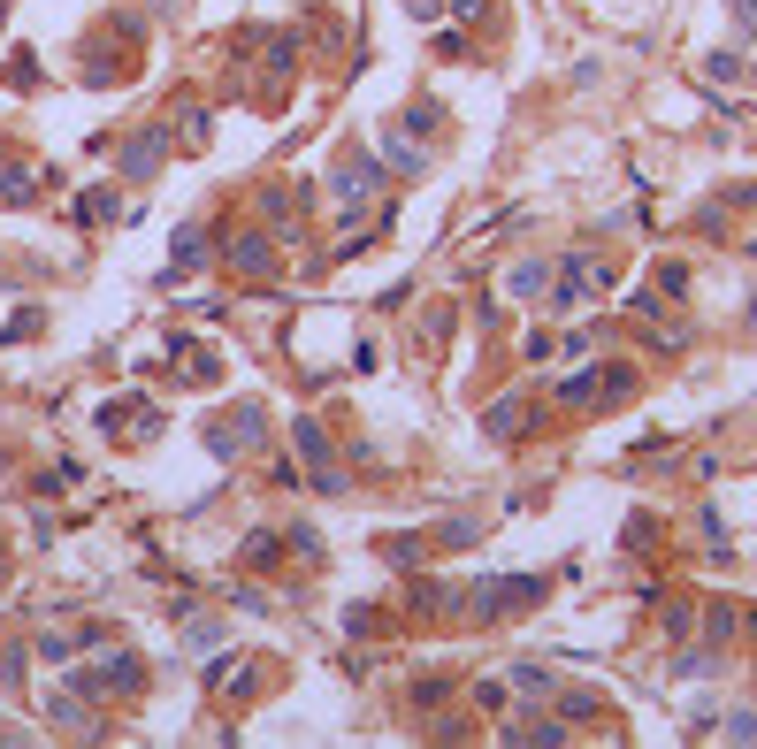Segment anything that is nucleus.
Here are the masks:
<instances>
[{"label":"nucleus","mask_w":757,"mask_h":749,"mask_svg":"<svg viewBox=\"0 0 757 749\" xmlns=\"http://www.w3.org/2000/svg\"><path fill=\"white\" fill-rule=\"evenodd\" d=\"M605 291H612L605 253H566L559 276H551V314H566V306H582V299H605Z\"/></svg>","instance_id":"f257e3e1"},{"label":"nucleus","mask_w":757,"mask_h":749,"mask_svg":"<svg viewBox=\"0 0 757 749\" xmlns=\"http://www.w3.org/2000/svg\"><path fill=\"white\" fill-rule=\"evenodd\" d=\"M291 451L314 467V490H322V497H345L352 490L345 467H337V451H329V436H322V421H291Z\"/></svg>","instance_id":"f03ea898"},{"label":"nucleus","mask_w":757,"mask_h":749,"mask_svg":"<svg viewBox=\"0 0 757 749\" xmlns=\"http://www.w3.org/2000/svg\"><path fill=\"white\" fill-rule=\"evenodd\" d=\"M528 604H543V581H536V574L475 581V612H482V620H505V612H528Z\"/></svg>","instance_id":"7ed1b4c3"},{"label":"nucleus","mask_w":757,"mask_h":749,"mask_svg":"<svg viewBox=\"0 0 757 749\" xmlns=\"http://www.w3.org/2000/svg\"><path fill=\"white\" fill-rule=\"evenodd\" d=\"M69 688H92V696H115V688H138V658L130 650H100L85 673H69Z\"/></svg>","instance_id":"20e7f679"},{"label":"nucleus","mask_w":757,"mask_h":749,"mask_svg":"<svg viewBox=\"0 0 757 749\" xmlns=\"http://www.w3.org/2000/svg\"><path fill=\"white\" fill-rule=\"evenodd\" d=\"M253 444H260V406L222 413V421L207 428V451H215V459H238V451H253Z\"/></svg>","instance_id":"39448f33"},{"label":"nucleus","mask_w":757,"mask_h":749,"mask_svg":"<svg viewBox=\"0 0 757 749\" xmlns=\"http://www.w3.org/2000/svg\"><path fill=\"white\" fill-rule=\"evenodd\" d=\"M329 192H337V207H345V214H360V207H368L375 192H383V169H375V161H345Z\"/></svg>","instance_id":"423d86ee"},{"label":"nucleus","mask_w":757,"mask_h":749,"mask_svg":"<svg viewBox=\"0 0 757 749\" xmlns=\"http://www.w3.org/2000/svg\"><path fill=\"white\" fill-rule=\"evenodd\" d=\"M161 153H169V138H161V130H138V138H130V146L115 153V169H123L130 184H146V176L161 169Z\"/></svg>","instance_id":"0eeeda50"},{"label":"nucleus","mask_w":757,"mask_h":749,"mask_svg":"<svg viewBox=\"0 0 757 749\" xmlns=\"http://www.w3.org/2000/svg\"><path fill=\"white\" fill-rule=\"evenodd\" d=\"M222 253H230V268H238V276H276V245H268L260 230H238Z\"/></svg>","instance_id":"6e6552de"},{"label":"nucleus","mask_w":757,"mask_h":749,"mask_svg":"<svg viewBox=\"0 0 757 749\" xmlns=\"http://www.w3.org/2000/svg\"><path fill=\"white\" fill-rule=\"evenodd\" d=\"M605 390H628V375H605V367H582L574 383H559V406H566V413H582V406H597Z\"/></svg>","instance_id":"1a4fd4ad"},{"label":"nucleus","mask_w":757,"mask_h":749,"mask_svg":"<svg viewBox=\"0 0 757 749\" xmlns=\"http://www.w3.org/2000/svg\"><path fill=\"white\" fill-rule=\"evenodd\" d=\"M383 153H390V169H398V176H429V153L413 146L406 130H383Z\"/></svg>","instance_id":"9d476101"},{"label":"nucleus","mask_w":757,"mask_h":749,"mask_svg":"<svg viewBox=\"0 0 757 749\" xmlns=\"http://www.w3.org/2000/svg\"><path fill=\"white\" fill-rule=\"evenodd\" d=\"M482 421H490V436H498V444H513L520 428H528V398H498V406L482 413Z\"/></svg>","instance_id":"9b49d317"},{"label":"nucleus","mask_w":757,"mask_h":749,"mask_svg":"<svg viewBox=\"0 0 757 749\" xmlns=\"http://www.w3.org/2000/svg\"><path fill=\"white\" fill-rule=\"evenodd\" d=\"M505 291H513V299H536V291H551V268H543V260H520L513 276H505Z\"/></svg>","instance_id":"f8f14e48"},{"label":"nucleus","mask_w":757,"mask_h":749,"mask_svg":"<svg viewBox=\"0 0 757 749\" xmlns=\"http://www.w3.org/2000/svg\"><path fill=\"white\" fill-rule=\"evenodd\" d=\"M199 260H207V230L192 222V230H176V253H169V268L184 276V268H199Z\"/></svg>","instance_id":"ddd939ff"},{"label":"nucleus","mask_w":757,"mask_h":749,"mask_svg":"<svg viewBox=\"0 0 757 749\" xmlns=\"http://www.w3.org/2000/svg\"><path fill=\"white\" fill-rule=\"evenodd\" d=\"M505 742H520V749H543V742H566V727H551V719H520V727H505Z\"/></svg>","instance_id":"4468645a"},{"label":"nucleus","mask_w":757,"mask_h":749,"mask_svg":"<svg viewBox=\"0 0 757 749\" xmlns=\"http://www.w3.org/2000/svg\"><path fill=\"white\" fill-rule=\"evenodd\" d=\"M704 85H742V54H704Z\"/></svg>","instance_id":"2eb2a0df"},{"label":"nucleus","mask_w":757,"mask_h":749,"mask_svg":"<svg viewBox=\"0 0 757 749\" xmlns=\"http://www.w3.org/2000/svg\"><path fill=\"white\" fill-rule=\"evenodd\" d=\"M513 688H528V696H551L559 681H551V673H543L536 658H520V665H513Z\"/></svg>","instance_id":"dca6fc26"},{"label":"nucleus","mask_w":757,"mask_h":749,"mask_svg":"<svg viewBox=\"0 0 757 749\" xmlns=\"http://www.w3.org/2000/svg\"><path fill=\"white\" fill-rule=\"evenodd\" d=\"M46 711H54V727L85 734V704H77V696H54V704H46Z\"/></svg>","instance_id":"f3484780"},{"label":"nucleus","mask_w":757,"mask_h":749,"mask_svg":"<svg viewBox=\"0 0 757 749\" xmlns=\"http://www.w3.org/2000/svg\"><path fill=\"white\" fill-rule=\"evenodd\" d=\"M559 719H597V696H589V688H566V696H559Z\"/></svg>","instance_id":"a211bd4d"},{"label":"nucleus","mask_w":757,"mask_h":749,"mask_svg":"<svg viewBox=\"0 0 757 749\" xmlns=\"http://www.w3.org/2000/svg\"><path fill=\"white\" fill-rule=\"evenodd\" d=\"M658 291H666V299H681V291H689V268H673V260H666V268H658Z\"/></svg>","instance_id":"6ab92c4d"},{"label":"nucleus","mask_w":757,"mask_h":749,"mask_svg":"<svg viewBox=\"0 0 757 749\" xmlns=\"http://www.w3.org/2000/svg\"><path fill=\"white\" fill-rule=\"evenodd\" d=\"M444 8H452V0H406V16H413V23H444Z\"/></svg>","instance_id":"aec40b11"},{"label":"nucleus","mask_w":757,"mask_h":749,"mask_svg":"<svg viewBox=\"0 0 757 749\" xmlns=\"http://www.w3.org/2000/svg\"><path fill=\"white\" fill-rule=\"evenodd\" d=\"M727 734H735V742H757V711H727Z\"/></svg>","instance_id":"412c9836"},{"label":"nucleus","mask_w":757,"mask_h":749,"mask_svg":"<svg viewBox=\"0 0 757 749\" xmlns=\"http://www.w3.org/2000/svg\"><path fill=\"white\" fill-rule=\"evenodd\" d=\"M727 8H735V23H742V31H757V0H727Z\"/></svg>","instance_id":"4be33fe9"},{"label":"nucleus","mask_w":757,"mask_h":749,"mask_svg":"<svg viewBox=\"0 0 757 749\" xmlns=\"http://www.w3.org/2000/svg\"><path fill=\"white\" fill-rule=\"evenodd\" d=\"M452 16H482V0H452Z\"/></svg>","instance_id":"5701e85b"},{"label":"nucleus","mask_w":757,"mask_h":749,"mask_svg":"<svg viewBox=\"0 0 757 749\" xmlns=\"http://www.w3.org/2000/svg\"><path fill=\"white\" fill-rule=\"evenodd\" d=\"M742 77H750V85H757V46H750V62H742Z\"/></svg>","instance_id":"b1692460"}]
</instances>
